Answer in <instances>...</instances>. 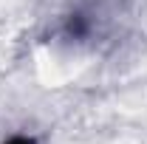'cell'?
<instances>
[{
	"instance_id": "cell-1",
	"label": "cell",
	"mask_w": 147,
	"mask_h": 144,
	"mask_svg": "<svg viewBox=\"0 0 147 144\" xmlns=\"http://www.w3.org/2000/svg\"><path fill=\"white\" fill-rule=\"evenodd\" d=\"M6 144H34V139H23V136H17V139H11V141Z\"/></svg>"
}]
</instances>
